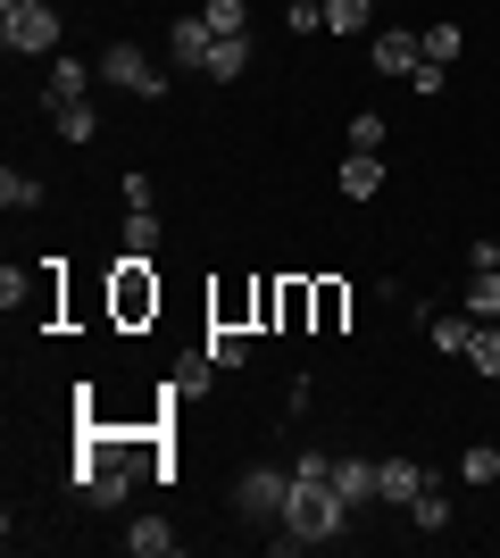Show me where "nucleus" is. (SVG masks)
Here are the masks:
<instances>
[{"label":"nucleus","mask_w":500,"mask_h":558,"mask_svg":"<svg viewBox=\"0 0 500 558\" xmlns=\"http://www.w3.org/2000/svg\"><path fill=\"white\" fill-rule=\"evenodd\" d=\"M342 525H351V509H342L333 475H292L284 517H276V550H317V542H333Z\"/></svg>","instance_id":"f257e3e1"},{"label":"nucleus","mask_w":500,"mask_h":558,"mask_svg":"<svg viewBox=\"0 0 500 558\" xmlns=\"http://www.w3.org/2000/svg\"><path fill=\"white\" fill-rule=\"evenodd\" d=\"M0 43H9V59H59V9L50 0L0 9Z\"/></svg>","instance_id":"f03ea898"},{"label":"nucleus","mask_w":500,"mask_h":558,"mask_svg":"<svg viewBox=\"0 0 500 558\" xmlns=\"http://www.w3.org/2000/svg\"><path fill=\"white\" fill-rule=\"evenodd\" d=\"M109 317H118V326H150V317H159V276H150V258H118V276H109Z\"/></svg>","instance_id":"7ed1b4c3"},{"label":"nucleus","mask_w":500,"mask_h":558,"mask_svg":"<svg viewBox=\"0 0 500 558\" xmlns=\"http://www.w3.org/2000/svg\"><path fill=\"white\" fill-rule=\"evenodd\" d=\"M100 84H118V93H134V100H159L167 93V75L150 68L134 43H109V50H100Z\"/></svg>","instance_id":"20e7f679"},{"label":"nucleus","mask_w":500,"mask_h":558,"mask_svg":"<svg viewBox=\"0 0 500 558\" xmlns=\"http://www.w3.org/2000/svg\"><path fill=\"white\" fill-rule=\"evenodd\" d=\"M284 492H292L284 466H251V475L234 484V509L251 517V525H276V517H284Z\"/></svg>","instance_id":"39448f33"},{"label":"nucleus","mask_w":500,"mask_h":558,"mask_svg":"<svg viewBox=\"0 0 500 558\" xmlns=\"http://www.w3.org/2000/svg\"><path fill=\"white\" fill-rule=\"evenodd\" d=\"M367 59H376V75H417V68H426V34H408V25H383Z\"/></svg>","instance_id":"423d86ee"},{"label":"nucleus","mask_w":500,"mask_h":558,"mask_svg":"<svg viewBox=\"0 0 500 558\" xmlns=\"http://www.w3.org/2000/svg\"><path fill=\"white\" fill-rule=\"evenodd\" d=\"M333 492H342V509H367V500H383V475H376V459H333Z\"/></svg>","instance_id":"0eeeda50"},{"label":"nucleus","mask_w":500,"mask_h":558,"mask_svg":"<svg viewBox=\"0 0 500 558\" xmlns=\"http://www.w3.org/2000/svg\"><path fill=\"white\" fill-rule=\"evenodd\" d=\"M167 50H175V68H200V75H209V50H217L209 17H175V25H167Z\"/></svg>","instance_id":"6e6552de"},{"label":"nucleus","mask_w":500,"mask_h":558,"mask_svg":"<svg viewBox=\"0 0 500 558\" xmlns=\"http://www.w3.org/2000/svg\"><path fill=\"white\" fill-rule=\"evenodd\" d=\"M93 75H100V68H84V59H50V84H42V109H75V100L93 93Z\"/></svg>","instance_id":"1a4fd4ad"},{"label":"nucleus","mask_w":500,"mask_h":558,"mask_svg":"<svg viewBox=\"0 0 500 558\" xmlns=\"http://www.w3.org/2000/svg\"><path fill=\"white\" fill-rule=\"evenodd\" d=\"M383 192V150H342V201H376Z\"/></svg>","instance_id":"9d476101"},{"label":"nucleus","mask_w":500,"mask_h":558,"mask_svg":"<svg viewBox=\"0 0 500 558\" xmlns=\"http://www.w3.org/2000/svg\"><path fill=\"white\" fill-rule=\"evenodd\" d=\"M251 59H259V43H251V34H217V50H209V84H234V75H251Z\"/></svg>","instance_id":"9b49d317"},{"label":"nucleus","mask_w":500,"mask_h":558,"mask_svg":"<svg viewBox=\"0 0 500 558\" xmlns=\"http://www.w3.org/2000/svg\"><path fill=\"white\" fill-rule=\"evenodd\" d=\"M376 475H383V500H392V509H408V500H417V492L434 484V475H426L417 459H376Z\"/></svg>","instance_id":"f8f14e48"},{"label":"nucleus","mask_w":500,"mask_h":558,"mask_svg":"<svg viewBox=\"0 0 500 558\" xmlns=\"http://www.w3.org/2000/svg\"><path fill=\"white\" fill-rule=\"evenodd\" d=\"M309 317H317V283H301V276H292V283H276V326H284V333H301Z\"/></svg>","instance_id":"ddd939ff"},{"label":"nucleus","mask_w":500,"mask_h":558,"mask_svg":"<svg viewBox=\"0 0 500 558\" xmlns=\"http://www.w3.org/2000/svg\"><path fill=\"white\" fill-rule=\"evenodd\" d=\"M175 542H184V534H175L167 517H134V525H125V550H134V558H167Z\"/></svg>","instance_id":"4468645a"},{"label":"nucleus","mask_w":500,"mask_h":558,"mask_svg":"<svg viewBox=\"0 0 500 558\" xmlns=\"http://www.w3.org/2000/svg\"><path fill=\"white\" fill-rule=\"evenodd\" d=\"M408 525H417V534H451V492H417V500H408Z\"/></svg>","instance_id":"2eb2a0df"},{"label":"nucleus","mask_w":500,"mask_h":558,"mask_svg":"<svg viewBox=\"0 0 500 558\" xmlns=\"http://www.w3.org/2000/svg\"><path fill=\"white\" fill-rule=\"evenodd\" d=\"M467 317H476V326H500V267H476V283H467Z\"/></svg>","instance_id":"dca6fc26"},{"label":"nucleus","mask_w":500,"mask_h":558,"mask_svg":"<svg viewBox=\"0 0 500 558\" xmlns=\"http://www.w3.org/2000/svg\"><path fill=\"white\" fill-rule=\"evenodd\" d=\"M376 25V0H326V34H367Z\"/></svg>","instance_id":"f3484780"},{"label":"nucleus","mask_w":500,"mask_h":558,"mask_svg":"<svg viewBox=\"0 0 500 558\" xmlns=\"http://www.w3.org/2000/svg\"><path fill=\"white\" fill-rule=\"evenodd\" d=\"M434 350H451V359H467V342H476V317H467V308H459V317H434Z\"/></svg>","instance_id":"a211bd4d"},{"label":"nucleus","mask_w":500,"mask_h":558,"mask_svg":"<svg viewBox=\"0 0 500 558\" xmlns=\"http://www.w3.org/2000/svg\"><path fill=\"white\" fill-rule=\"evenodd\" d=\"M118 242H125V258H150V251H159V217H150V209H125Z\"/></svg>","instance_id":"6ab92c4d"},{"label":"nucleus","mask_w":500,"mask_h":558,"mask_svg":"<svg viewBox=\"0 0 500 558\" xmlns=\"http://www.w3.org/2000/svg\"><path fill=\"white\" fill-rule=\"evenodd\" d=\"M209 34H251V0H200Z\"/></svg>","instance_id":"aec40b11"},{"label":"nucleus","mask_w":500,"mask_h":558,"mask_svg":"<svg viewBox=\"0 0 500 558\" xmlns=\"http://www.w3.org/2000/svg\"><path fill=\"white\" fill-rule=\"evenodd\" d=\"M50 125H59V142H93V134H100L93 100H75V109H50Z\"/></svg>","instance_id":"412c9836"},{"label":"nucleus","mask_w":500,"mask_h":558,"mask_svg":"<svg viewBox=\"0 0 500 558\" xmlns=\"http://www.w3.org/2000/svg\"><path fill=\"white\" fill-rule=\"evenodd\" d=\"M209 359L217 367H242V359H251V333L242 326H209Z\"/></svg>","instance_id":"4be33fe9"},{"label":"nucleus","mask_w":500,"mask_h":558,"mask_svg":"<svg viewBox=\"0 0 500 558\" xmlns=\"http://www.w3.org/2000/svg\"><path fill=\"white\" fill-rule=\"evenodd\" d=\"M459 484H476V492H484V484H500V450H492V442H476L467 459H459Z\"/></svg>","instance_id":"5701e85b"},{"label":"nucleus","mask_w":500,"mask_h":558,"mask_svg":"<svg viewBox=\"0 0 500 558\" xmlns=\"http://www.w3.org/2000/svg\"><path fill=\"white\" fill-rule=\"evenodd\" d=\"M0 201H9V209H42V175L9 167V175H0Z\"/></svg>","instance_id":"b1692460"},{"label":"nucleus","mask_w":500,"mask_h":558,"mask_svg":"<svg viewBox=\"0 0 500 558\" xmlns=\"http://www.w3.org/2000/svg\"><path fill=\"white\" fill-rule=\"evenodd\" d=\"M459 50H467V34H459L451 17H442V25H426V59H434V68H451Z\"/></svg>","instance_id":"393cba45"},{"label":"nucleus","mask_w":500,"mask_h":558,"mask_svg":"<svg viewBox=\"0 0 500 558\" xmlns=\"http://www.w3.org/2000/svg\"><path fill=\"white\" fill-rule=\"evenodd\" d=\"M467 367L500 384V326H476V342H467Z\"/></svg>","instance_id":"a878e982"},{"label":"nucleus","mask_w":500,"mask_h":558,"mask_svg":"<svg viewBox=\"0 0 500 558\" xmlns=\"http://www.w3.org/2000/svg\"><path fill=\"white\" fill-rule=\"evenodd\" d=\"M209 375H217V359H209V350H200V359H184V367H175V400L209 392Z\"/></svg>","instance_id":"bb28decb"},{"label":"nucleus","mask_w":500,"mask_h":558,"mask_svg":"<svg viewBox=\"0 0 500 558\" xmlns=\"http://www.w3.org/2000/svg\"><path fill=\"white\" fill-rule=\"evenodd\" d=\"M383 142H392V125H383L376 109H358L351 117V150H383Z\"/></svg>","instance_id":"cd10ccee"},{"label":"nucleus","mask_w":500,"mask_h":558,"mask_svg":"<svg viewBox=\"0 0 500 558\" xmlns=\"http://www.w3.org/2000/svg\"><path fill=\"white\" fill-rule=\"evenodd\" d=\"M284 25L292 34H326V0H284Z\"/></svg>","instance_id":"c85d7f7f"},{"label":"nucleus","mask_w":500,"mask_h":558,"mask_svg":"<svg viewBox=\"0 0 500 558\" xmlns=\"http://www.w3.org/2000/svg\"><path fill=\"white\" fill-rule=\"evenodd\" d=\"M342 308H351V301H342V283H317V333L342 326Z\"/></svg>","instance_id":"c756f323"},{"label":"nucleus","mask_w":500,"mask_h":558,"mask_svg":"<svg viewBox=\"0 0 500 558\" xmlns=\"http://www.w3.org/2000/svg\"><path fill=\"white\" fill-rule=\"evenodd\" d=\"M0 9H17V0H0Z\"/></svg>","instance_id":"7c9ffc66"}]
</instances>
